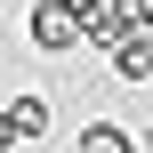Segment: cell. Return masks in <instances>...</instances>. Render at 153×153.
Returning <instances> with one entry per match:
<instances>
[{"mask_svg": "<svg viewBox=\"0 0 153 153\" xmlns=\"http://www.w3.org/2000/svg\"><path fill=\"white\" fill-rule=\"evenodd\" d=\"M89 0H32V16H24V40L40 48V56H73L81 40H89Z\"/></svg>", "mask_w": 153, "mask_h": 153, "instance_id": "1", "label": "cell"}, {"mask_svg": "<svg viewBox=\"0 0 153 153\" xmlns=\"http://www.w3.org/2000/svg\"><path fill=\"white\" fill-rule=\"evenodd\" d=\"M73 153H137V145H129V129H121V121H89Z\"/></svg>", "mask_w": 153, "mask_h": 153, "instance_id": "2", "label": "cell"}, {"mask_svg": "<svg viewBox=\"0 0 153 153\" xmlns=\"http://www.w3.org/2000/svg\"><path fill=\"white\" fill-rule=\"evenodd\" d=\"M8 113H16V129H24V145H32V137H48V97H16Z\"/></svg>", "mask_w": 153, "mask_h": 153, "instance_id": "3", "label": "cell"}, {"mask_svg": "<svg viewBox=\"0 0 153 153\" xmlns=\"http://www.w3.org/2000/svg\"><path fill=\"white\" fill-rule=\"evenodd\" d=\"M8 145H24V129H16V113L0 105V153H8Z\"/></svg>", "mask_w": 153, "mask_h": 153, "instance_id": "4", "label": "cell"}, {"mask_svg": "<svg viewBox=\"0 0 153 153\" xmlns=\"http://www.w3.org/2000/svg\"><path fill=\"white\" fill-rule=\"evenodd\" d=\"M89 8H97V0H89Z\"/></svg>", "mask_w": 153, "mask_h": 153, "instance_id": "5", "label": "cell"}, {"mask_svg": "<svg viewBox=\"0 0 153 153\" xmlns=\"http://www.w3.org/2000/svg\"><path fill=\"white\" fill-rule=\"evenodd\" d=\"M145 81H153V73H145Z\"/></svg>", "mask_w": 153, "mask_h": 153, "instance_id": "6", "label": "cell"}]
</instances>
